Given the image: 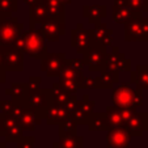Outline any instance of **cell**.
Here are the masks:
<instances>
[{"label": "cell", "instance_id": "cell-1", "mask_svg": "<svg viewBox=\"0 0 148 148\" xmlns=\"http://www.w3.org/2000/svg\"><path fill=\"white\" fill-rule=\"evenodd\" d=\"M112 101L113 105L119 109L136 110L143 105V90L139 88H132L130 84H121L113 88Z\"/></svg>", "mask_w": 148, "mask_h": 148}, {"label": "cell", "instance_id": "cell-2", "mask_svg": "<svg viewBox=\"0 0 148 148\" xmlns=\"http://www.w3.org/2000/svg\"><path fill=\"white\" fill-rule=\"evenodd\" d=\"M54 103L53 90L51 88H41L39 90L33 93H29L28 100H26L25 108L34 110L41 119H45L49 109Z\"/></svg>", "mask_w": 148, "mask_h": 148}, {"label": "cell", "instance_id": "cell-3", "mask_svg": "<svg viewBox=\"0 0 148 148\" xmlns=\"http://www.w3.org/2000/svg\"><path fill=\"white\" fill-rule=\"evenodd\" d=\"M85 67L89 70V72H102L106 70L108 64V47L101 45H92L85 53L83 54Z\"/></svg>", "mask_w": 148, "mask_h": 148}, {"label": "cell", "instance_id": "cell-4", "mask_svg": "<svg viewBox=\"0 0 148 148\" xmlns=\"http://www.w3.org/2000/svg\"><path fill=\"white\" fill-rule=\"evenodd\" d=\"M24 33V24L17 17H0V47L13 46L14 41Z\"/></svg>", "mask_w": 148, "mask_h": 148}, {"label": "cell", "instance_id": "cell-5", "mask_svg": "<svg viewBox=\"0 0 148 148\" xmlns=\"http://www.w3.org/2000/svg\"><path fill=\"white\" fill-rule=\"evenodd\" d=\"M24 36L26 39V51L29 56L42 60L47 55V42L43 34L39 29H29L28 32H24Z\"/></svg>", "mask_w": 148, "mask_h": 148}, {"label": "cell", "instance_id": "cell-6", "mask_svg": "<svg viewBox=\"0 0 148 148\" xmlns=\"http://www.w3.org/2000/svg\"><path fill=\"white\" fill-rule=\"evenodd\" d=\"M66 60H67V56L64 53H49L41 60V71H43L47 77H59Z\"/></svg>", "mask_w": 148, "mask_h": 148}, {"label": "cell", "instance_id": "cell-7", "mask_svg": "<svg viewBox=\"0 0 148 148\" xmlns=\"http://www.w3.org/2000/svg\"><path fill=\"white\" fill-rule=\"evenodd\" d=\"M39 30L49 42H58L62 36L66 34V21H60L56 18H47L42 23Z\"/></svg>", "mask_w": 148, "mask_h": 148}, {"label": "cell", "instance_id": "cell-8", "mask_svg": "<svg viewBox=\"0 0 148 148\" xmlns=\"http://www.w3.org/2000/svg\"><path fill=\"white\" fill-rule=\"evenodd\" d=\"M71 46L79 54H84L92 46L89 30L84 28V25L81 23H79L76 25V28L71 30Z\"/></svg>", "mask_w": 148, "mask_h": 148}, {"label": "cell", "instance_id": "cell-9", "mask_svg": "<svg viewBox=\"0 0 148 148\" xmlns=\"http://www.w3.org/2000/svg\"><path fill=\"white\" fill-rule=\"evenodd\" d=\"M4 54V70L8 72H21L24 70V53L13 46L1 47Z\"/></svg>", "mask_w": 148, "mask_h": 148}, {"label": "cell", "instance_id": "cell-10", "mask_svg": "<svg viewBox=\"0 0 148 148\" xmlns=\"http://www.w3.org/2000/svg\"><path fill=\"white\" fill-rule=\"evenodd\" d=\"M125 129L131 138H142L145 131H148V113L135 112L131 119L126 123Z\"/></svg>", "mask_w": 148, "mask_h": 148}, {"label": "cell", "instance_id": "cell-11", "mask_svg": "<svg viewBox=\"0 0 148 148\" xmlns=\"http://www.w3.org/2000/svg\"><path fill=\"white\" fill-rule=\"evenodd\" d=\"M106 70L117 72H131V60L119 53L118 46H112V53L108 56Z\"/></svg>", "mask_w": 148, "mask_h": 148}, {"label": "cell", "instance_id": "cell-12", "mask_svg": "<svg viewBox=\"0 0 148 148\" xmlns=\"http://www.w3.org/2000/svg\"><path fill=\"white\" fill-rule=\"evenodd\" d=\"M89 36L92 45H101L105 47L113 46V30L105 23H100L95 25V28L89 29Z\"/></svg>", "mask_w": 148, "mask_h": 148}, {"label": "cell", "instance_id": "cell-13", "mask_svg": "<svg viewBox=\"0 0 148 148\" xmlns=\"http://www.w3.org/2000/svg\"><path fill=\"white\" fill-rule=\"evenodd\" d=\"M130 139H131V136L125 127L110 129L109 131H106L108 148H129Z\"/></svg>", "mask_w": 148, "mask_h": 148}, {"label": "cell", "instance_id": "cell-14", "mask_svg": "<svg viewBox=\"0 0 148 148\" xmlns=\"http://www.w3.org/2000/svg\"><path fill=\"white\" fill-rule=\"evenodd\" d=\"M95 106L96 102L93 100H90L88 95H85L81 100H79L77 109L71 117L76 121L77 125H87L90 115L95 113Z\"/></svg>", "mask_w": 148, "mask_h": 148}, {"label": "cell", "instance_id": "cell-15", "mask_svg": "<svg viewBox=\"0 0 148 148\" xmlns=\"http://www.w3.org/2000/svg\"><path fill=\"white\" fill-rule=\"evenodd\" d=\"M125 39L127 42L145 41L142 17L140 18H132L125 24Z\"/></svg>", "mask_w": 148, "mask_h": 148}, {"label": "cell", "instance_id": "cell-16", "mask_svg": "<svg viewBox=\"0 0 148 148\" xmlns=\"http://www.w3.org/2000/svg\"><path fill=\"white\" fill-rule=\"evenodd\" d=\"M5 95L11 96V100L17 105L25 108L26 100L29 96V89H28V83H13L11 84V87L5 89Z\"/></svg>", "mask_w": 148, "mask_h": 148}, {"label": "cell", "instance_id": "cell-17", "mask_svg": "<svg viewBox=\"0 0 148 148\" xmlns=\"http://www.w3.org/2000/svg\"><path fill=\"white\" fill-rule=\"evenodd\" d=\"M83 16L88 20L89 24L102 23V20L108 16V7L101 4H93V5H84L83 7Z\"/></svg>", "mask_w": 148, "mask_h": 148}, {"label": "cell", "instance_id": "cell-18", "mask_svg": "<svg viewBox=\"0 0 148 148\" xmlns=\"http://www.w3.org/2000/svg\"><path fill=\"white\" fill-rule=\"evenodd\" d=\"M119 83V72L105 70L96 76V89H112L114 84Z\"/></svg>", "mask_w": 148, "mask_h": 148}, {"label": "cell", "instance_id": "cell-19", "mask_svg": "<svg viewBox=\"0 0 148 148\" xmlns=\"http://www.w3.org/2000/svg\"><path fill=\"white\" fill-rule=\"evenodd\" d=\"M113 21L117 24H126L127 21L132 18H140L143 17L142 12L132 11L129 7H114L113 5V12H112Z\"/></svg>", "mask_w": 148, "mask_h": 148}, {"label": "cell", "instance_id": "cell-20", "mask_svg": "<svg viewBox=\"0 0 148 148\" xmlns=\"http://www.w3.org/2000/svg\"><path fill=\"white\" fill-rule=\"evenodd\" d=\"M71 117V114L67 112V109H66L64 106H59V105H55V103H53L51 105V108L49 109L47 114H46V123L47 125H60V123H63L64 121H67L68 118Z\"/></svg>", "mask_w": 148, "mask_h": 148}, {"label": "cell", "instance_id": "cell-21", "mask_svg": "<svg viewBox=\"0 0 148 148\" xmlns=\"http://www.w3.org/2000/svg\"><path fill=\"white\" fill-rule=\"evenodd\" d=\"M18 122L24 131H34V130L37 129V126L41 125L42 119L37 115V113L34 112V110L29 109V108H25L23 115L20 117Z\"/></svg>", "mask_w": 148, "mask_h": 148}, {"label": "cell", "instance_id": "cell-22", "mask_svg": "<svg viewBox=\"0 0 148 148\" xmlns=\"http://www.w3.org/2000/svg\"><path fill=\"white\" fill-rule=\"evenodd\" d=\"M130 81L131 84H136V88L148 90V64L136 66V70L131 71L130 73Z\"/></svg>", "mask_w": 148, "mask_h": 148}, {"label": "cell", "instance_id": "cell-23", "mask_svg": "<svg viewBox=\"0 0 148 148\" xmlns=\"http://www.w3.org/2000/svg\"><path fill=\"white\" fill-rule=\"evenodd\" d=\"M47 18H50V16H49L43 3L29 8V26H30V29H36L37 24L45 23Z\"/></svg>", "mask_w": 148, "mask_h": 148}, {"label": "cell", "instance_id": "cell-24", "mask_svg": "<svg viewBox=\"0 0 148 148\" xmlns=\"http://www.w3.org/2000/svg\"><path fill=\"white\" fill-rule=\"evenodd\" d=\"M88 130L89 131H109L110 126L108 122V118L105 113L101 112H95L90 115L89 121L87 123Z\"/></svg>", "mask_w": 148, "mask_h": 148}, {"label": "cell", "instance_id": "cell-25", "mask_svg": "<svg viewBox=\"0 0 148 148\" xmlns=\"http://www.w3.org/2000/svg\"><path fill=\"white\" fill-rule=\"evenodd\" d=\"M43 5L51 18L66 21V4L59 0H43Z\"/></svg>", "mask_w": 148, "mask_h": 148}, {"label": "cell", "instance_id": "cell-26", "mask_svg": "<svg viewBox=\"0 0 148 148\" xmlns=\"http://www.w3.org/2000/svg\"><path fill=\"white\" fill-rule=\"evenodd\" d=\"M0 136H3L7 143H18L24 139V130L20 125V122L7 127L5 130L0 132Z\"/></svg>", "mask_w": 148, "mask_h": 148}, {"label": "cell", "instance_id": "cell-27", "mask_svg": "<svg viewBox=\"0 0 148 148\" xmlns=\"http://www.w3.org/2000/svg\"><path fill=\"white\" fill-rule=\"evenodd\" d=\"M105 114H106L110 129L125 127V122H123V118H122V110H121L119 108L114 106V105L108 106L106 110H105Z\"/></svg>", "mask_w": 148, "mask_h": 148}, {"label": "cell", "instance_id": "cell-28", "mask_svg": "<svg viewBox=\"0 0 148 148\" xmlns=\"http://www.w3.org/2000/svg\"><path fill=\"white\" fill-rule=\"evenodd\" d=\"M51 90H53L54 103H55V105H59V106H66V105L70 102L71 97L73 96V95H70L68 92H66V90L62 88V85H60L59 81L53 84Z\"/></svg>", "mask_w": 148, "mask_h": 148}, {"label": "cell", "instance_id": "cell-29", "mask_svg": "<svg viewBox=\"0 0 148 148\" xmlns=\"http://www.w3.org/2000/svg\"><path fill=\"white\" fill-rule=\"evenodd\" d=\"M83 76H84L83 72L76 71L75 68L71 66L70 59H67V60H66V63H64V66H63V68H62V71H60V75H59V81H62V80H75V81H77V83L80 84Z\"/></svg>", "mask_w": 148, "mask_h": 148}, {"label": "cell", "instance_id": "cell-30", "mask_svg": "<svg viewBox=\"0 0 148 148\" xmlns=\"http://www.w3.org/2000/svg\"><path fill=\"white\" fill-rule=\"evenodd\" d=\"M53 148H84L81 136H66L59 138L58 142L53 143Z\"/></svg>", "mask_w": 148, "mask_h": 148}, {"label": "cell", "instance_id": "cell-31", "mask_svg": "<svg viewBox=\"0 0 148 148\" xmlns=\"http://www.w3.org/2000/svg\"><path fill=\"white\" fill-rule=\"evenodd\" d=\"M77 123L72 117H70L67 121L59 125V138H66V136H75L77 135Z\"/></svg>", "mask_w": 148, "mask_h": 148}, {"label": "cell", "instance_id": "cell-32", "mask_svg": "<svg viewBox=\"0 0 148 148\" xmlns=\"http://www.w3.org/2000/svg\"><path fill=\"white\" fill-rule=\"evenodd\" d=\"M18 8V0H0V17L9 18Z\"/></svg>", "mask_w": 148, "mask_h": 148}, {"label": "cell", "instance_id": "cell-33", "mask_svg": "<svg viewBox=\"0 0 148 148\" xmlns=\"http://www.w3.org/2000/svg\"><path fill=\"white\" fill-rule=\"evenodd\" d=\"M127 7L136 12H147L148 11V1L147 0H127Z\"/></svg>", "mask_w": 148, "mask_h": 148}, {"label": "cell", "instance_id": "cell-34", "mask_svg": "<svg viewBox=\"0 0 148 148\" xmlns=\"http://www.w3.org/2000/svg\"><path fill=\"white\" fill-rule=\"evenodd\" d=\"M59 83H60L62 88H63L66 92L70 93V95H76L77 90L80 89L79 83L75 80H62V81H59Z\"/></svg>", "mask_w": 148, "mask_h": 148}, {"label": "cell", "instance_id": "cell-35", "mask_svg": "<svg viewBox=\"0 0 148 148\" xmlns=\"http://www.w3.org/2000/svg\"><path fill=\"white\" fill-rule=\"evenodd\" d=\"M41 83H42V79L39 76H30L28 81V89L29 93H33L37 92V90L41 89Z\"/></svg>", "mask_w": 148, "mask_h": 148}, {"label": "cell", "instance_id": "cell-36", "mask_svg": "<svg viewBox=\"0 0 148 148\" xmlns=\"http://www.w3.org/2000/svg\"><path fill=\"white\" fill-rule=\"evenodd\" d=\"M79 85H80V89H96V77L83 76Z\"/></svg>", "mask_w": 148, "mask_h": 148}, {"label": "cell", "instance_id": "cell-37", "mask_svg": "<svg viewBox=\"0 0 148 148\" xmlns=\"http://www.w3.org/2000/svg\"><path fill=\"white\" fill-rule=\"evenodd\" d=\"M14 102L12 100H1L0 102V114L1 115H11Z\"/></svg>", "mask_w": 148, "mask_h": 148}, {"label": "cell", "instance_id": "cell-38", "mask_svg": "<svg viewBox=\"0 0 148 148\" xmlns=\"http://www.w3.org/2000/svg\"><path fill=\"white\" fill-rule=\"evenodd\" d=\"M34 143H36V139L33 136H24L23 140L17 143L16 148H34Z\"/></svg>", "mask_w": 148, "mask_h": 148}, {"label": "cell", "instance_id": "cell-39", "mask_svg": "<svg viewBox=\"0 0 148 148\" xmlns=\"http://www.w3.org/2000/svg\"><path fill=\"white\" fill-rule=\"evenodd\" d=\"M77 105H79V98H77V95H73L72 97H71L70 102L66 105V109H67V112L70 113L71 115L73 114V113L76 112V109H77Z\"/></svg>", "mask_w": 148, "mask_h": 148}, {"label": "cell", "instance_id": "cell-40", "mask_svg": "<svg viewBox=\"0 0 148 148\" xmlns=\"http://www.w3.org/2000/svg\"><path fill=\"white\" fill-rule=\"evenodd\" d=\"M13 47H16L17 50H20L21 53L25 54V51H26V39H25V36H24V33L21 34V36H20L18 38L16 39V41H14Z\"/></svg>", "mask_w": 148, "mask_h": 148}, {"label": "cell", "instance_id": "cell-41", "mask_svg": "<svg viewBox=\"0 0 148 148\" xmlns=\"http://www.w3.org/2000/svg\"><path fill=\"white\" fill-rule=\"evenodd\" d=\"M70 62H71V66H72L76 71L83 72L84 67H85V63H84L83 59L81 58H72V59H70Z\"/></svg>", "mask_w": 148, "mask_h": 148}, {"label": "cell", "instance_id": "cell-42", "mask_svg": "<svg viewBox=\"0 0 148 148\" xmlns=\"http://www.w3.org/2000/svg\"><path fill=\"white\" fill-rule=\"evenodd\" d=\"M24 109H25L24 106L14 103V106H13V109H12L11 115H12V117H14L16 119H20V117H21V115H23V113H24Z\"/></svg>", "mask_w": 148, "mask_h": 148}, {"label": "cell", "instance_id": "cell-43", "mask_svg": "<svg viewBox=\"0 0 148 148\" xmlns=\"http://www.w3.org/2000/svg\"><path fill=\"white\" fill-rule=\"evenodd\" d=\"M142 23H143V30H144V42H148V17H142Z\"/></svg>", "mask_w": 148, "mask_h": 148}, {"label": "cell", "instance_id": "cell-44", "mask_svg": "<svg viewBox=\"0 0 148 148\" xmlns=\"http://www.w3.org/2000/svg\"><path fill=\"white\" fill-rule=\"evenodd\" d=\"M24 3H25L26 5H29V8H30V7L38 5V4L43 3V0H24Z\"/></svg>", "mask_w": 148, "mask_h": 148}, {"label": "cell", "instance_id": "cell-45", "mask_svg": "<svg viewBox=\"0 0 148 148\" xmlns=\"http://www.w3.org/2000/svg\"><path fill=\"white\" fill-rule=\"evenodd\" d=\"M7 81V71L5 70H0V85L4 84Z\"/></svg>", "mask_w": 148, "mask_h": 148}, {"label": "cell", "instance_id": "cell-46", "mask_svg": "<svg viewBox=\"0 0 148 148\" xmlns=\"http://www.w3.org/2000/svg\"><path fill=\"white\" fill-rule=\"evenodd\" d=\"M0 70H4V54L0 47Z\"/></svg>", "mask_w": 148, "mask_h": 148}, {"label": "cell", "instance_id": "cell-47", "mask_svg": "<svg viewBox=\"0 0 148 148\" xmlns=\"http://www.w3.org/2000/svg\"><path fill=\"white\" fill-rule=\"evenodd\" d=\"M3 122H4V115L0 114V131L3 130Z\"/></svg>", "mask_w": 148, "mask_h": 148}, {"label": "cell", "instance_id": "cell-48", "mask_svg": "<svg viewBox=\"0 0 148 148\" xmlns=\"http://www.w3.org/2000/svg\"><path fill=\"white\" fill-rule=\"evenodd\" d=\"M59 1H62L63 4H70V3H72V0H59Z\"/></svg>", "mask_w": 148, "mask_h": 148}, {"label": "cell", "instance_id": "cell-49", "mask_svg": "<svg viewBox=\"0 0 148 148\" xmlns=\"http://www.w3.org/2000/svg\"><path fill=\"white\" fill-rule=\"evenodd\" d=\"M0 148H7V144L4 142H0Z\"/></svg>", "mask_w": 148, "mask_h": 148}, {"label": "cell", "instance_id": "cell-50", "mask_svg": "<svg viewBox=\"0 0 148 148\" xmlns=\"http://www.w3.org/2000/svg\"><path fill=\"white\" fill-rule=\"evenodd\" d=\"M0 102H1V100H0Z\"/></svg>", "mask_w": 148, "mask_h": 148}, {"label": "cell", "instance_id": "cell-51", "mask_svg": "<svg viewBox=\"0 0 148 148\" xmlns=\"http://www.w3.org/2000/svg\"><path fill=\"white\" fill-rule=\"evenodd\" d=\"M147 92H148V90H147Z\"/></svg>", "mask_w": 148, "mask_h": 148}]
</instances>
